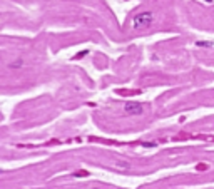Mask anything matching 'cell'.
Listing matches in <instances>:
<instances>
[{"instance_id":"6da1fadb","label":"cell","mask_w":214,"mask_h":189,"mask_svg":"<svg viewBox=\"0 0 214 189\" xmlns=\"http://www.w3.org/2000/svg\"><path fill=\"white\" fill-rule=\"evenodd\" d=\"M154 20V13L152 12H141L132 19V29L139 30V29H146L149 27Z\"/></svg>"},{"instance_id":"7a4b0ae2","label":"cell","mask_w":214,"mask_h":189,"mask_svg":"<svg viewBox=\"0 0 214 189\" xmlns=\"http://www.w3.org/2000/svg\"><path fill=\"white\" fill-rule=\"evenodd\" d=\"M124 110L127 114H130V116H141L144 112V105L139 104V102H127L124 105Z\"/></svg>"}]
</instances>
